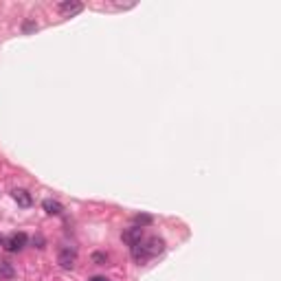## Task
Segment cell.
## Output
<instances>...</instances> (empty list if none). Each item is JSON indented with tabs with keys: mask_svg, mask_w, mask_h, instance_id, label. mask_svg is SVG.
<instances>
[{
	"mask_svg": "<svg viewBox=\"0 0 281 281\" xmlns=\"http://www.w3.org/2000/svg\"><path fill=\"white\" fill-rule=\"evenodd\" d=\"M141 244H143V251H145V255H148L149 259L156 257V255H161V252L165 251V239H163V237H156V235H152V237L143 239Z\"/></svg>",
	"mask_w": 281,
	"mask_h": 281,
	"instance_id": "6da1fadb",
	"label": "cell"
},
{
	"mask_svg": "<svg viewBox=\"0 0 281 281\" xmlns=\"http://www.w3.org/2000/svg\"><path fill=\"white\" fill-rule=\"evenodd\" d=\"M58 264L62 268H66V270H71V268H75V264H77V251L75 248H62L59 251V255H58Z\"/></svg>",
	"mask_w": 281,
	"mask_h": 281,
	"instance_id": "7a4b0ae2",
	"label": "cell"
},
{
	"mask_svg": "<svg viewBox=\"0 0 281 281\" xmlns=\"http://www.w3.org/2000/svg\"><path fill=\"white\" fill-rule=\"evenodd\" d=\"M27 246V233H14L5 239V251L9 252H18Z\"/></svg>",
	"mask_w": 281,
	"mask_h": 281,
	"instance_id": "3957f363",
	"label": "cell"
},
{
	"mask_svg": "<svg viewBox=\"0 0 281 281\" xmlns=\"http://www.w3.org/2000/svg\"><path fill=\"white\" fill-rule=\"evenodd\" d=\"M59 14L66 15V18H71V15H77L81 9H84V5L81 2H77V0H64V2H59L58 5Z\"/></svg>",
	"mask_w": 281,
	"mask_h": 281,
	"instance_id": "277c9868",
	"label": "cell"
},
{
	"mask_svg": "<svg viewBox=\"0 0 281 281\" xmlns=\"http://www.w3.org/2000/svg\"><path fill=\"white\" fill-rule=\"evenodd\" d=\"M143 239V229L141 226H132V229H128L123 233V242L130 244V246H134V244H138Z\"/></svg>",
	"mask_w": 281,
	"mask_h": 281,
	"instance_id": "5b68a950",
	"label": "cell"
},
{
	"mask_svg": "<svg viewBox=\"0 0 281 281\" xmlns=\"http://www.w3.org/2000/svg\"><path fill=\"white\" fill-rule=\"evenodd\" d=\"M11 195H14V200L18 202L20 207H31V205H33V198H31V193L27 189H14V191H11Z\"/></svg>",
	"mask_w": 281,
	"mask_h": 281,
	"instance_id": "8992f818",
	"label": "cell"
},
{
	"mask_svg": "<svg viewBox=\"0 0 281 281\" xmlns=\"http://www.w3.org/2000/svg\"><path fill=\"white\" fill-rule=\"evenodd\" d=\"M42 209L46 211L48 215H59L64 211V207L59 205L58 200H44V205H42Z\"/></svg>",
	"mask_w": 281,
	"mask_h": 281,
	"instance_id": "52a82bcc",
	"label": "cell"
},
{
	"mask_svg": "<svg viewBox=\"0 0 281 281\" xmlns=\"http://www.w3.org/2000/svg\"><path fill=\"white\" fill-rule=\"evenodd\" d=\"M15 270L9 262H0V279H14Z\"/></svg>",
	"mask_w": 281,
	"mask_h": 281,
	"instance_id": "ba28073f",
	"label": "cell"
},
{
	"mask_svg": "<svg viewBox=\"0 0 281 281\" xmlns=\"http://www.w3.org/2000/svg\"><path fill=\"white\" fill-rule=\"evenodd\" d=\"M134 224H136V226H141V229H143V226H148V224H152V215H136V218H134Z\"/></svg>",
	"mask_w": 281,
	"mask_h": 281,
	"instance_id": "9c48e42d",
	"label": "cell"
},
{
	"mask_svg": "<svg viewBox=\"0 0 281 281\" xmlns=\"http://www.w3.org/2000/svg\"><path fill=\"white\" fill-rule=\"evenodd\" d=\"M92 259H95L99 266H104V264L108 262V255H104V252H95V255H92Z\"/></svg>",
	"mask_w": 281,
	"mask_h": 281,
	"instance_id": "30bf717a",
	"label": "cell"
},
{
	"mask_svg": "<svg viewBox=\"0 0 281 281\" xmlns=\"http://www.w3.org/2000/svg\"><path fill=\"white\" fill-rule=\"evenodd\" d=\"M31 29H38V27H35V24H24V31H31Z\"/></svg>",
	"mask_w": 281,
	"mask_h": 281,
	"instance_id": "8fae6325",
	"label": "cell"
},
{
	"mask_svg": "<svg viewBox=\"0 0 281 281\" xmlns=\"http://www.w3.org/2000/svg\"><path fill=\"white\" fill-rule=\"evenodd\" d=\"M88 281H110V279H105V277H92V279H88Z\"/></svg>",
	"mask_w": 281,
	"mask_h": 281,
	"instance_id": "7c38bea8",
	"label": "cell"
}]
</instances>
